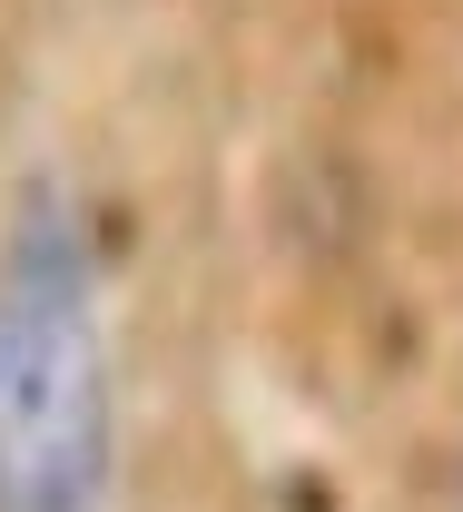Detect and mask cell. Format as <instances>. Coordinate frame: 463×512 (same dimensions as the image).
<instances>
[{
    "instance_id": "obj_1",
    "label": "cell",
    "mask_w": 463,
    "mask_h": 512,
    "mask_svg": "<svg viewBox=\"0 0 463 512\" xmlns=\"http://www.w3.org/2000/svg\"><path fill=\"white\" fill-rule=\"evenodd\" d=\"M109 493V345L89 247L30 207L0 247V512H99Z\"/></svg>"
}]
</instances>
